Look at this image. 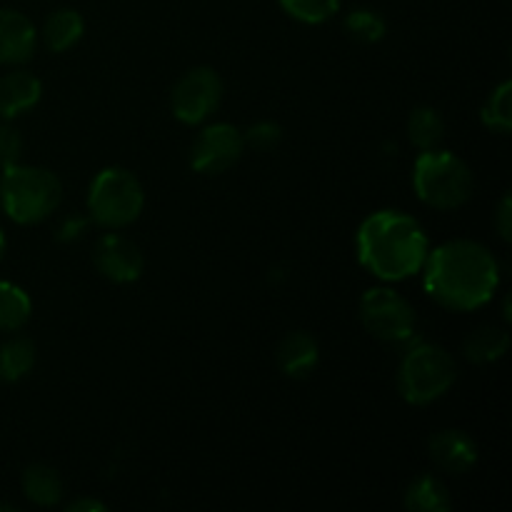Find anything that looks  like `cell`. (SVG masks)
Instances as JSON below:
<instances>
[{
    "mask_svg": "<svg viewBox=\"0 0 512 512\" xmlns=\"http://www.w3.org/2000/svg\"><path fill=\"white\" fill-rule=\"evenodd\" d=\"M425 293L445 310L470 313L495 298L500 288V263L483 243L455 238L440 243L425 258Z\"/></svg>",
    "mask_w": 512,
    "mask_h": 512,
    "instance_id": "1",
    "label": "cell"
},
{
    "mask_svg": "<svg viewBox=\"0 0 512 512\" xmlns=\"http://www.w3.org/2000/svg\"><path fill=\"white\" fill-rule=\"evenodd\" d=\"M358 263L383 283H403L423 270L430 253L425 228L403 210H375L355 233Z\"/></svg>",
    "mask_w": 512,
    "mask_h": 512,
    "instance_id": "2",
    "label": "cell"
},
{
    "mask_svg": "<svg viewBox=\"0 0 512 512\" xmlns=\"http://www.w3.org/2000/svg\"><path fill=\"white\" fill-rule=\"evenodd\" d=\"M60 200L63 183L53 170L15 163L0 173V208L13 223H43L58 210Z\"/></svg>",
    "mask_w": 512,
    "mask_h": 512,
    "instance_id": "3",
    "label": "cell"
},
{
    "mask_svg": "<svg viewBox=\"0 0 512 512\" xmlns=\"http://www.w3.org/2000/svg\"><path fill=\"white\" fill-rule=\"evenodd\" d=\"M413 188L433 210H458L473 198L475 178L470 165L453 150H420L413 165Z\"/></svg>",
    "mask_w": 512,
    "mask_h": 512,
    "instance_id": "4",
    "label": "cell"
},
{
    "mask_svg": "<svg viewBox=\"0 0 512 512\" xmlns=\"http://www.w3.org/2000/svg\"><path fill=\"white\" fill-rule=\"evenodd\" d=\"M458 380V363L435 343H415L398 368V393L413 408L438 403Z\"/></svg>",
    "mask_w": 512,
    "mask_h": 512,
    "instance_id": "5",
    "label": "cell"
},
{
    "mask_svg": "<svg viewBox=\"0 0 512 512\" xmlns=\"http://www.w3.org/2000/svg\"><path fill=\"white\" fill-rule=\"evenodd\" d=\"M145 208L143 183L128 168L110 165L93 178L88 190V220L103 230H123Z\"/></svg>",
    "mask_w": 512,
    "mask_h": 512,
    "instance_id": "6",
    "label": "cell"
},
{
    "mask_svg": "<svg viewBox=\"0 0 512 512\" xmlns=\"http://www.w3.org/2000/svg\"><path fill=\"white\" fill-rule=\"evenodd\" d=\"M360 323L373 338L383 343H408L415 335V308L405 295L393 288H370L360 298Z\"/></svg>",
    "mask_w": 512,
    "mask_h": 512,
    "instance_id": "7",
    "label": "cell"
},
{
    "mask_svg": "<svg viewBox=\"0 0 512 512\" xmlns=\"http://www.w3.org/2000/svg\"><path fill=\"white\" fill-rule=\"evenodd\" d=\"M223 80L210 65L190 68L170 90V110L183 125H203L223 103Z\"/></svg>",
    "mask_w": 512,
    "mask_h": 512,
    "instance_id": "8",
    "label": "cell"
},
{
    "mask_svg": "<svg viewBox=\"0 0 512 512\" xmlns=\"http://www.w3.org/2000/svg\"><path fill=\"white\" fill-rule=\"evenodd\" d=\"M245 153L243 130L230 123H210L190 145V168L200 175H223Z\"/></svg>",
    "mask_w": 512,
    "mask_h": 512,
    "instance_id": "9",
    "label": "cell"
},
{
    "mask_svg": "<svg viewBox=\"0 0 512 512\" xmlns=\"http://www.w3.org/2000/svg\"><path fill=\"white\" fill-rule=\"evenodd\" d=\"M93 265L105 280L115 285H130L140 280L145 270L143 250L128 240L125 235H118L115 230L100 235L93 250Z\"/></svg>",
    "mask_w": 512,
    "mask_h": 512,
    "instance_id": "10",
    "label": "cell"
},
{
    "mask_svg": "<svg viewBox=\"0 0 512 512\" xmlns=\"http://www.w3.org/2000/svg\"><path fill=\"white\" fill-rule=\"evenodd\" d=\"M430 460L448 475H465L478 465V443L465 430L445 428L430 435Z\"/></svg>",
    "mask_w": 512,
    "mask_h": 512,
    "instance_id": "11",
    "label": "cell"
},
{
    "mask_svg": "<svg viewBox=\"0 0 512 512\" xmlns=\"http://www.w3.org/2000/svg\"><path fill=\"white\" fill-rule=\"evenodd\" d=\"M38 48V28L20 10L0 8V65L28 63Z\"/></svg>",
    "mask_w": 512,
    "mask_h": 512,
    "instance_id": "12",
    "label": "cell"
},
{
    "mask_svg": "<svg viewBox=\"0 0 512 512\" xmlns=\"http://www.w3.org/2000/svg\"><path fill=\"white\" fill-rule=\"evenodd\" d=\"M278 368L285 378L290 380H305L315 373L320 363V348L318 340L305 330H293L285 335L278 345Z\"/></svg>",
    "mask_w": 512,
    "mask_h": 512,
    "instance_id": "13",
    "label": "cell"
},
{
    "mask_svg": "<svg viewBox=\"0 0 512 512\" xmlns=\"http://www.w3.org/2000/svg\"><path fill=\"white\" fill-rule=\"evenodd\" d=\"M43 98V83L28 70H13L0 78V120H15Z\"/></svg>",
    "mask_w": 512,
    "mask_h": 512,
    "instance_id": "14",
    "label": "cell"
},
{
    "mask_svg": "<svg viewBox=\"0 0 512 512\" xmlns=\"http://www.w3.org/2000/svg\"><path fill=\"white\" fill-rule=\"evenodd\" d=\"M65 485L53 465L33 463L23 473V495L38 508H53L63 500Z\"/></svg>",
    "mask_w": 512,
    "mask_h": 512,
    "instance_id": "15",
    "label": "cell"
},
{
    "mask_svg": "<svg viewBox=\"0 0 512 512\" xmlns=\"http://www.w3.org/2000/svg\"><path fill=\"white\" fill-rule=\"evenodd\" d=\"M403 505L410 512H448L453 508V500H450V493L443 480L430 473H423L410 480L403 495Z\"/></svg>",
    "mask_w": 512,
    "mask_h": 512,
    "instance_id": "16",
    "label": "cell"
},
{
    "mask_svg": "<svg viewBox=\"0 0 512 512\" xmlns=\"http://www.w3.org/2000/svg\"><path fill=\"white\" fill-rule=\"evenodd\" d=\"M85 33V20L78 10L60 8L53 15H48L43 25V43L50 53H65L75 48Z\"/></svg>",
    "mask_w": 512,
    "mask_h": 512,
    "instance_id": "17",
    "label": "cell"
},
{
    "mask_svg": "<svg viewBox=\"0 0 512 512\" xmlns=\"http://www.w3.org/2000/svg\"><path fill=\"white\" fill-rule=\"evenodd\" d=\"M510 350V333L505 328H493V325H483L475 333L468 335L463 343L465 360L475 365H493L503 360Z\"/></svg>",
    "mask_w": 512,
    "mask_h": 512,
    "instance_id": "18",
    "label": "cell"
},
{
    "mask_svg": "<svg viewBox=\"0 0 512 512\" xmlns=\"http://www.w3.org/2000/svg\"><path fill=\"white\" fill-rule=\"evenodd\" d=\"M35 343L30 338H10L0 345V380L3 383H20L35 368Z\"/></svg>",
    "mask_w": 512,
    "mask_h": 512,
    "instance_id": "19",
    "label": "cell"
},
{
    "mask_svg": "<svg viewBox=\"0 0 512 512\" xmlns=\"http://www.w3.org/2000/svg\"><path fill=\"white\" fill-rule=\"evenodd\" d=\"M408 138L418 150L440 148L445 138V120L433 105H418L408 115Z\"/></svg>",
    "mask_w": 512,
    "mask_h": 512,
    "instance_id": "20",
    "label": "cell"
},
{
    "mask_svg": "<svg viewBox=\"0 0 512 512\" xmlns=\"http://www.w3.org/2000/svg\"><path fill=\"white\" fill-rule=\"evenodd\" d=\"M33 315L30 295L20 285L0 280V333H15L25 328Z\"/></svg>",
    "mask_w": 512,
    "mask_h": 512,
    "instance_id": "21",
    "label": "cell"
},
{
    "mask_svg": "<svg viewBox=\"0 0 512 512\" xmlns=\"http://www.w3.org/2000/svg\"><path fill=\"white\" fill-rule=\"evenodd\" d=\"M480 120L488 130L498 135H510L512 130V83L503 80L480 108Z\"/></svg>",
    "mask_w": 512,
    "mask_h": 512,
    "instance_id": "22",
    "label": "cell"
},
{
    "mask_svg": "<svg viewBox=\"0 0 512 512\" xmlns=\"http://www.w3.org/2000/svg\"><path fill=\"white\" fill-rule=\"evenodd\" d=\"M345 33L363 45H375L388 33V23L373 8H355L345 15Z\"/></svg>",
    "mask_w": 512,
    "mask_h": 512,
    "instance_id": "23",
    "label": "cell"
},
{
    "mask_svg": "<svg viewBox=\"0 0 512 512\" xmlns=\"http://www.w3.org/2000/svg\"><path fill=\"white\" fill-rule=\"evenodd\" d=\"M278 3L298 23L320 25L338 13L343 0H278Z\"/></svg>",
    "mask_w": 512,
    "mask_h": 512,
    "instance_id": "24",
    "label": "cell"
},
{
    "mask_svg": "<svg viewBox=\"0 0 512 512\" xmlns=\"http://www.w3.org/2000/svg\"><path fill=\"white\" fill-rule=\"evenodd\" d=\"M243 140L245 148H253L258 153H270L283 140V128L278 123H273V120H258V123H253L245 130Z\"/></svg>",
    "mask_w": 512,
    "mask_h": 512,
    "instance_id": "25",
    "label": "cell"
},
{
    "mask_svg": "<svg viewBox=\"0 0 512 512\" xmlns=\"http://www.w3.org/2000/svg\"><path fill=\"white\" fill-rule=\"evenodd\" d=\"M23 158V135L10 120H0V170L20 163Z\"/></svg>",
    "mask_w": 512,
    "mask_h": 512,
    "instance_id": "26",
    "label": "cell"
},
{
    "mask_svg": "<svg viewBox=\"0 0 512 512\" xmlns=\"http://www.w3.org/2000/svg\"><path fill=\"white\" fill-rule=\"evenodd\" d=\"M85 233H88V218H83V215H68V218L60 220L58 230H55V240L58 243H78Z\"/></svg>",
    "mask_w": 512,
    "mask_h": 512,
    "instance_id": "27",
    "label": "cell"
},
{
    "mask_svg": "<svg viewBox=\"0 0 512 512\" xmlns=\"http://www.w3.org/2000/svg\"><path fill=\"white\" fill-rule=\"evenodd\" d=\"M495 230H498V235L503 243H510L512 240V200H510V195H503V198H500L498 210H495Z\"/></svg>",
    "mask_w": 512,
    "mask_h": 512,
    "instance_id": "28",
    "label": "cell"
},
{
    "mask_svg": "<svg viewBox=\"0 0 512 512\" xmlns=\"http://www.w3.org/2000/svg\"><path fill=\"white\" fill-rule=\"evenodd\" d=\"M68 512H105V503H100V500L95 498H75L73 503H68Z\"/></svg>",
    "mask_w": 512,
    "mask_h": 512,
    "instance_id": "29",
    "label": "cell"
},
{
    "mask_svg": "<svg viewBox=\"0 0 512 512\" xmlns=\"http://www.w3.org/2000/svg\"><path fill=\"white\" fill-rule=\"evenodd\" d=\"M3 255H5V233L3 228H0V260H3Z\"/></svg>",
    "mask_w": 512,
    "mask_h": 512,
    "instance_id": "30",
    "label": "cell"
},
{
    "mask_svg": "<svg viewBox=\"0 0 512 512\" xmlns=\"http://www.w3.org/2000/svg\"><path fill=\"white\" fill-rule=\"evenodd\" d=\"M0 510H5V512H15V505H3V503H0Z\"/></svg>",
    "mask_w": 512,
    "mask_h": 512,
    "instance_id": "31",
    "label": "cell"
}]
</instances>
